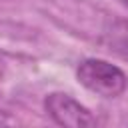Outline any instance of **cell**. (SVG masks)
Returning a JSON list of instances; mask_svg holds the SVG:
<instances>
[{
    "mask_svg": "<svg viewBox=\"0 0 128 128\" xmlns=\"http://www.w3.org/2000/svg\"><path fill=\"white\" fill-rule=\"evenodd\" d=\"M76 78L84 88H88L90 92H94L102 98H116L128 86L126 74L118 66L110 64L108 60H102V58L82 60L76 68Z\"/></svg>",
    "mask_w": 128,
    "mask_h": 128,
    "instance_id": "6da1fadb",
    "label": "cell"
},
{
    "mask_svg": "<svg viewBox=\"0 0 128 128\" xmlns=\"http://www.w3.org/2000/svg\"><path fill=\"white\" fill-rule=\"evenodd\" d=\"M4 74H6V62L0 58V82L4 80Z\"/></svg>",
    "mask_w": 128,
    "mask_h": 128,
    "instance_id": "277c9868",
    "label": "cell"
},
{
    "mask_svg": "<svg viewBox=\"0 0 128 128\" xmlns=\"http://www.w3.org/2000/svg\"><path fill=\"white\" fill-rule=\"evenodd\" d=\"M106 42L110 46V50H114L116 54H120L122 58L128 60V20H116L112 22L106 32Z\"/></svg>",
    "mask_w": 128,
    "mask_h": 128,
    "instance_id": "3957f363",
    "label": "cell"
},
{
    "mask_svg": "<svg viewBox=\"0 0 128 128\" xmlns=\"http://www.w3.org/2000/svg\"><path fill=\"white\" fill-rule=\"evenodd\" d=\"M44 110L58 126L68 128L96 126V118L92 116V112L66 92H50L44 98Z\"/></svg>",
    "mask_w": 128,
    "mask_h": 128,
    "instance_id": "7a4b0ae2",
    "label": "cell"
}]
</instances>
